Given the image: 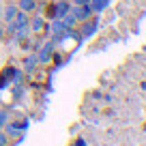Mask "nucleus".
<instances>
[{
  "label": "nucleus",
  "mask_w": 146,
  "mask_h": 146,
  "mask_svg": "<svg viewBox=\"0 0 146 146\" xmlns=\"http://www.w3.org/2000/svg\"><path fill=\"white\" fill-rule=\"evenodd\" d=\"M90 5H80L78 9L73 11V15H75V19H80V22H84V19H88V15H90Z\"/></svg>",
  "instance_id": "obj_1"
},
{
  "label": "nucleus",
  "mask_w": 146,
  "mask_h": 146,
  "mask_svg": "<svg viewBox=\"0 0 146 146\" xmlns=\"http://www.w3.org/2000/svg\"><path fill=\"white\" fill-rule=\"evenodd\" d=\"M7 127V135H17L19 131H24V129L28 127V123L24 120V123H11V125H5Z\"/></svg>",
  "instance_id": "obj_2"
},
{
  "label": "nucleus",
  "mask_w": 146,
  "mask_h": 146,
  "mask_svg": "<svg viewBox=\"0 0 146 146\" xmlns=\"http://www.w3.org/2000/svg\"><path fill=\"white\" fill-rule=\"evenodd\" d=\"M52 50H54V43H47V47H43L41 54H39V62H50Z\"/></svg>",
  "instance_id": "obj_3"
},
{
  "label": "nucleus",
  "mask_w": 146,
  "mask_h": 146,
  "mask_svg": "<svg viewBox=\"0 0 146 146\" xmlns=\"http://www.w3.org/2000/svg\"><path fill=\"white\" fill-rule=\"evenodd\" d=\"M36 2L35 0H19V9H22V13H30V11H35Z\"/></svg>",
  "instance_id": "obj_4"
},
{
  "label": "nucleus",
  "mask_w": 146,
  "mask_h": 146,
  "mask_svg": "<svg viewBox=\"0 0 146 146\" xmlns=\"http://www.w3.org/2000/svg\"><path fill=\"white\" fill-rule=\"evenodd\" d=\"M108 2H110V0H90L88 5H90L92 11H103L105 7H108Z\"/></svg>",
  "instance_id": "obj_5"
},
{
  "label": "nucleus",
  "mask_w": 146,
  "mask_h": 146,
  "mask_svg": "<svg viewBox=\"0 0 146 146\" xmlns=\"http://www.w3.org/2000/svg\"><path fill=\"white\" fill-rule=\"evenodd\" d=\"M15 15H17V9L15 7H7V11H5V19H15Z\"/></svg>",
  "instance_id": "obj_6"
},
{
  "label": "nucleus",
  "mask_w": 146,
  "mask_h": 146,
  "mask_svg": "<svg viewBox=\"0 0 146 146\" xmlns=\"http://www.w3.org/2000/svg\"><path fill=\"white\" fill-rule=\"evenodd\" d=\"M95 28H97V22H86V26L82 28V32H84V35H90Z\"/></svg>",
  "instance_id": "obj_7"
},
{
  "label": "nucleus",
  "mask_w": 146,
  "mask_h": 146,
  "mask_svg": "<svg viewBox=\"0 0 146 146\" xmlns=\"http://www.w3.org/2000/svg\"><path fill=\"white\" fill-rule=\"evenodd\" d=\"M36 64V56H30V58H26V71H32Z\"/></svg>",
  "instance_id": "obj_8"
},
{
  "label": "nucleus",
  "mask_w": 146,
  "mask_h": 146,
  "mask_svg": "<svg viewBox=\"0 0 146 146\" xmlns=\"http://www.w3.org/2000/svg\"><path fill=\"white\" fill-rule=\"evenodd\" d=\"M7 120H9V114H7L5 110H0V127H5Z\"/></svg>",
  "instance_id": "obj_9"
},
{
  "label": "nucleus",
  "mask_w": 146,
  "mask_h": 146,
  "mask_svg": "<svg viewBox=\"0 0 146 146\" xmlns=\"http://www.w3.org/2000/svg\"><path fill=\"white\" fill-rule=\"evenodd\" d=\"M0 146H7V133L0 131Z\"/></svg>",
  "instance_id": "obj_10"
},
{
  "label": "nucleus",
  "mask_w": 146,
  "mask_h": 146,
  "mask_svg": "<svg viewBox=\"0 0 146 146\" xmlns=\"http://www.w3.org/2000/svg\"><path fill=\"white\" fill-rule=\"evenodd\" d=\"M75 2H78V5H88L90 0H75Z\"/></svg>",
  "instance_id": "obj_11"
},
{
  "label": "nucleus",
  "mask_w": 146,
  "mask_h": 146,
  "mask_svg": "<svg viewBox=\"0 0 146 146\" xmlns=\"http://www.w3.org/2000/svg\"><path fill=\"white\" fill-rule=\"evenodd\" d=\"M2 35H5V30H2V28H0V39H2Z\"/></svg>",
  "instance_id": "obj_12"
}]
</instances>
